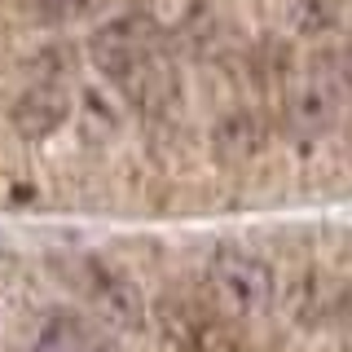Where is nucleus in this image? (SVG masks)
I'll return each instance as SVG.
<instances>
[{"label": "nucleus", "instance_id": "nucleus-10", "mask_svg": "<svg viewBox=\"0 0 352 352\" xmlns=\"http://www.w3.org/2000/svg\"><path fill=\"white\" fill-rule=\"evenodd\" d=\"M344 22V0H291V31L304 40L330 36Z\"/></svg>", "mask_w": 352, "mask_h": 352}, {"label": "nucleus", "instance_id": "nucleus-8", "mask_svg": "<svg viewBox=\"0 0 352 352\" xmlns=\"http://www.w3.org/2000/svg\"><path fill=\"white\" fill-rule=\"evenodd\" d=\"M66 119H71V93L58 84V80H44V84H31L22 88L9 106V124L22 141H44L53 137Z\"/></svg>", "mask_w": 352, "mask_h": 352}, {"label": "nucleus", "instance_id": "nucleus-2", "mask_svg": "<svg viewBox=\"0 0 352 352\" xmlns=\"http://www.w3.org/2000/svg\"><path fill=\"white\" fill-rule=\"evenodd\" d=\"M207 286H212L216 304L225 308L229 317H264L278 300V273H273L269 260L251 256L242 247H216L212 260H207Z\"/></svg>", "mask_w": 352, "mask_h": 352}, {"label": "nucleus", "instance_id": "nucleus-7", "mask_svg": "<svg viewBox=\"0 0 352 352\" xmlns=\"http://www.w3.org/2000/svg\"><path fill=\"white\" fill-rule=\"evenodd\" d=\"M269 146V119L251 106H234L212 124V159L220 168H247Z\"/></svg>", "mask_w": 352, "mask_h": 352}, {"label": "nucleus", "instance_id": "nucleus-3", "mask_svg": "<svg viewBox=\"0 0 352 352\" xmlns=\"http://www.w3.org/2000/svg\"><path fill=\"white\" fill-rule=\"evenodd\" d=\"M154 326L159 339L176 352H242L238 330L194 295H163L154 304Z\"/></svg>", "mask_w": 352, "mask_h": 352}, {"label": "nucleus", "instance_id": "nucleus-9", "mask_svg": "<svg viewBox=\"0 0 352 352\" xmlns=\"http://www.w3.org/2000/svg\"><path fill=\"white\" fill-rule=\"evenodd\" d=\"M31 352H124V348L115 339L97 335L80 313L53 308V313L40 317L36 335H31Z\"/></svg>", "mask_w": 352, "mask_h": 352}, {"label": "nucleus", "instance_id": "nucleus-4", "mask_svg": "<svg viewBox=\"0 0 352 352\" xmlns=\"http://www.w3.org/2000/svg\"><path fill=\"white\" fill-rule=\"evenodd\" d=\"M154 36H159V27H154V18L146 9L115 14L88 36V62H93L106 80H119V75H128L137 62H146L154 53Z\"/></svg>", "mask_w": 352, "mask_h": 352}, {"label": "nucleus", "instance_id": "nucleus-11", "mask_svg": "<svg viewBox=\"0 0 352 352\" xmlns=\"http://www.w3.org/2000/svg\"><path fill=\"white\" fill-rule=\"evenodd\" d=\"M80 115H84V137H97V141L115 137L119 124H124V110L115 106V97L106 88H88L80 102Z\"/></svg>", "mask_w": 352, "mask_h": 352}, {"label": "nucleus", "instance_id": "nucleus-12", "mask_svg": "<svg viewBox=\"0 0 352 352\" xmlns=\"http://www.w3.org/2000/svg\"><path fill=\"white\" fill-rule=\"evenodd\" d=\"M49 14H84V9H93V5H102V0H40Z\"/></svg>", "mask_w": 352, "mask_h": 352}, {"label": "nucleus", "instance_id": "nucleus-5", "mask_svg": "<svg viewBox=\"0 0 352 352\" xmlns=\"http://www.w3.org/2000/svg\"><path fill=\"white\" fill-rule=\"evenodd\" d=\"M80 291L93 304L97 322L115 326V330H141L146 326V300H141L137 282L128 273H119L106 260H84L80 264Z\"/></svg>", "mask_w": 352, "mask_h": 352}, {"label": "nucleus", "instance_id": "nucleus-6", "mask_svg": "<svg viewBox=\"0 0 352 352\" xmlns=\"http://www.w3.org/2000/svg\"><path fill=\"white\" fill-rule=\"evenodd\" d=\"M119 93L124 102L137 110L146 124H172L181 115V80H176V66L163 62L159 53H150L146 62H137L128 75H119Z\"/></svg>", "mask_w": 352, "mask_h": 352}, {"label": "nucleus", "instance_id": "nucleus-1", "mask_svg": "<svg viewBox=\"0 0 352 352\" xmlns=\"http://www.w3.org/2000/svg\"><path fill=\"white\" fill-rule=\"evenodd\" d=\"M352 102V44L317 53L313 66L286 93V128L295 141H317L339 124L344 106Z\"/></svg>", "mask_w": 352, "mask_h": 352}]
</instances>
